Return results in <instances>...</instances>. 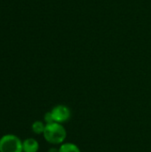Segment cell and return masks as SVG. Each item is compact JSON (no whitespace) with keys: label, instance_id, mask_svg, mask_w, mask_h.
Segmentation results:
<instances>
[{"label":"cell","instance_id":"obj_4","mask_svg":"<svg viewBox=\"0 0 151 152\" xmlns=\"http://www.w3.org/2000/svg\"><path fill=\"white\" fill-rule=\"evenodd\" d=\"M39 149L38 142L33 138H28L22 142L23 152H37Z\"/></svg>","mask_w":151,"mask_h":152},{"label":"cell","instance_id":"obj_6","mask_svg":"<svg viewBox=\"0 0 151 152\" xmlns=\"http://www.w3.org/2000/svg\"><path fill=\"white\" fill-rule=\"evenodd\" d=\"M31 128H32V131L36 134H44L45 125H44V123L42 121H35L32 124Z\"/></svg>","mask_w":151,"mask_h":152},{"label":"cell","instance_id":"obj_3","mask_svg":"<svg viewBox=\"0 0 151 152\" xmlns=\"http://www.w3.org/2000/svg\"><path fill=\"white\" fill-rule=\"evenodd\" d=\"M51 113L53 115L54 122L60 123V124L68 121L70 118V110L67 106H64V105L55 106L51 110Z\"/></svg>","mask_w":151,"mask_h":152},{"label":"cell","instance_id":"obj_8","mask_svg":"<svg viewBox=\"0 0 151 152\" xmlns=\"http://www.w3.org/2000/svg\"><path fill=\"white\" fill-rule=\"evenodd\" d=\"M48 152H60V151H59V149H56V148H51V149H49Z\"/></svg>","mask_w":151,"mask_h":152},{"label":"cell","instance_id":"obj_7","mask_svg":"<svg viewBox=\"0 0 151 152\" xmlns=\"http://www.w3.org/2000/svg\"><path fill=\"white\" fill-rule=\"evenodd\" d=\"M44 122H45V125L54 123V120H53V115H52L51 111L45 113V115H44Z\"/></svg>","mask_w":151,"mask_h":152},{"label":"cell","instance_id":"obj_5","mask_svg":"<svg viewBox=\"0 0 151 152\" xmlns=\"http://www.w3.org/2000/svg\"><path fill=\"white\" fill-rule=\"evenodd\" d=\"M60 152H81L79 148L74 143H62L59 148Z\"/></svg>","mask_w":151,"mask_h":152},{"label":"cell","instance_id":"obj_1","mask_svg":"<svg viewBox=\"0 0 151 152\" xmlns=\"http://www.w3.org/2000/svg\"><path fill=\"white\" fill-rule=\"evenodd\" d=\"M43 134L45 141L51 144H62L67 136V133L63 126L56 122L45 125Z\"/></svg>","mask_w":151,"mask_h":152},{"label":"cell","instance_id":"obj_2","mask_svg":"<svg viewBox=\"0 0 151 152\" xmlns=\"http://www.w3.org/2000/svg\"><path fill=\"white\" fill-rule=\"evenodd\" d=\"M0 152H23L21 140L14 134H5L0 138Z\"/></svg>","mask_w":151,"mask_h":152}]
</instances>
